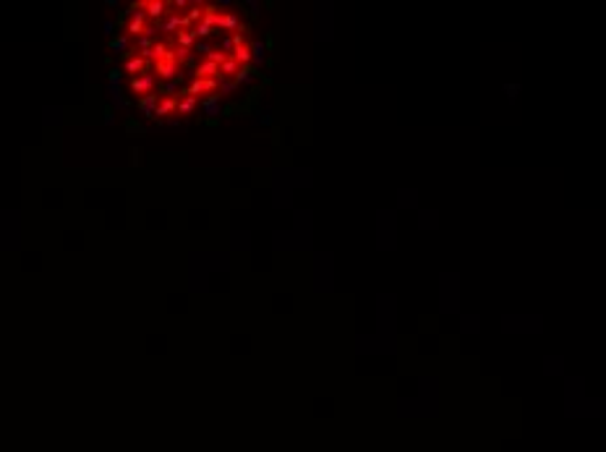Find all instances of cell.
I'll return each mask as SVG.
<instances>
[{
	"label": "cell",
	"mask_w": 606,
	"mask_h": 452,
	"mask_svg": "<svg viewBox=\"0 0 606 452\" xmlns=\"http://www.w3.org/2000/svg\"><path fill=\"white\" fill-rule=\"evenodd\" d=\"M120 84H123V71L118 65H112L108 71V86H120Z\"/></svg>",
	"instance_id": "cell-23"
},
{
	"label": "cell",
	"mask_w": 606,
	"mask_h": 452,
	"mask_svg": "<svg viewBox=\"0 0 606 452\" xmlns=\"http://www.w3.org/2000/svg\"><path fill=\"white\" fill-rule=\"evenodd\" d=\"M110 50L115 52L118 58H131V52H128V37L126 34H118V37H112L110 40Z\"/></svg>",
	"instance_id": "cell-14"
},
{
	"label": "cell",
	"mask_w": 606,
	"mask_h": 452,
	"mask_svg": "<svg viewBox=\"0 0 606 452\" xmlns=\"http://www.w3.org/2000/svg\"><path fill=\"white\" fill-rule=\"evenodd\" d=\"M217 16H219V8H217V5H204V21H207L209 26H215Z\"/></svg>",
	"instance_id": "cell-27"
},
{
	"label": "cell",
	"mask_w": 606,
	"mask_h": 452,
	"mask_svg": "<svg viewBox=\"0 0 606 452\" xmlns=\"http://www.w3.org/2000/svg\"><path fill=\"white\" fill-rule=\"evenodd\" d=\"M144 29H147V11H136L131 24H128V34L131 37H141Z\"/></svg>",
	"instance_id": "cell-13"
},
{
	"label": "cell",
	"mask_w": 606,
	"mask_h": 452,
	"mask_svg": "<svg viewBox=\"0 0 606 452\" xmlns=\"http://www.w3.org/2000/svg\"><path fill=\"white\" fill-rule=\"evenodd\" d=\"M196 105H199V97H191V94H188V97H180L175 112H178V115H191V112L196 110Z\"/></svg>",
	"instance_id": "cell-16"
},
{
	"label": "cell",
	"mask_w": 606,
	"mask_h": 452,
	"mask_svg": "<svg viewBox=\"0 0 606 452\" xmlns=\"http://www.w3.org/2000/svg\"><path fill=\"white\" fill-rule=\"evenodd\" d=\"M126 19H128V16H126L123 11H120L118 19H115V29H118V32H123V29H126Z\"/></svg>",
	"instance_id": "cell-37"
},
{
	"label": "cell",
	"mask_w": 606,
	"mask_h": 452,
	"mask_svg": "<svg viewBox=\"0 0 606 452\" xmlns=\"http://www.w3.org/2000/svg\"><path fill=\"white\" fill-rule=\"evenodd\" d=\"M175 42H178V47H188V50H194V44H196V37H194V32H180L175 34Z\"/></svg>",
	"instance_id": "cell-21"
},
{
	"label": "cell",
	"mask_w": 606,
	"mask_h": 452,
	"mask_svg": "<svg viewBox=\"0 0 606 452\" xmlns=\"http://www.w3.org/2000/svg\"><path fill=\"white\" fill-rule=\"evenodd\" d=\"M157 26H162V32H168V34H178L180 29H194L191 26V21H188L183 13H168V19H165V24L160 21Z\"/></svg>",
	"instance_id": "cell-3"
},
{
	"label": "cell",
	"mask_w": 606,
	"mask_h": 452,
	"mask_svg": "<svg viewBox=\"0 0 606 452\" xmlns=\"http://www.w3.org/2000/svg\"><path fill=\"white\" fill-rule=\"evenodd\" d=\"M215 29H225V32H238L240 29V19L236 13H219L215 21Z\"/></svg>",
	"instance_id": "cell-12"
},
{
	"label": "cell",
	"mask_w": 606,
	"mask_h": 452,
	"mask_svg": "<svg viewBox=\"0 0 606 452\" xmlns=\"http://www.w3.org/2000/svg\"><path fill=\"white\" fill-rule=\"evenodd\" d=\"M230 58L236 60L238 65H251V47H248V44H243V47H236Z\"/></svg>",
	"instance_id": "cell-17"
},
{
	"label": "cell",
	"mask_w": 606,
	"mask_h": 452,
	"mask_svg": "<svg viewBox=\"0 0 606 452\" xmlns=\"http://www.w3.org/2000/svg\"><path fill=\"white\" fill-rule=\"evenodd\" d=\"M264 44H267V52H275V34H267V40H264Z\"/></svg>",
	"instance_id": "cell-39"
},
{
	"label": "cell",
	"mask_w": 606,
	"mask_h": 452,
	"mask_svg": "<svg viewBox=\"0 0 606 452\" xmlns=\"http://www.w3.org/2000/svg\"><path fill=\"white\" fill-rule=\"evenodd\" d=\"M227 58H230V55H225V52H222V50H212L207 60H212V63H215V65H222V63H225V60H227Z\"/></svg>",
	"instance_id": "cell-30"
},
{
	"label": "cell",
	"mask_w": 606,
	"mask_h": 452,
	"mask_svg": "<svg viewBox=\"0 0 606 452\" xmlns=\"http://www.w3.org/2000/svg\"><path fill=\"white\" fill-rule=\"evenodd\" d=\"M204 16V8L201 5H191V8H188V13H186V19L191 21V26H196V21H199Z\"/></svg>",
	"instance_id": "cell-28"
},
{
	"label": "cell",
	"mask_w": 606,
	"mask_h": 452,
	"mask_svg": "<svg viewBox=\"0 0 606 452\" xmlns=\"http://www.w3.org/2000/svg\"><path fill=\"white\" fill-rule=\"evenodd\" d=\"M144 11H147L149 19H157V21H160L165 13H168V3H162V0H149V3L144 5Z\"/></svg>",
	"instance_id": "cell-15"
},
{
	"label": "cell",
	"mask_w": 606,
	"mask_h": 452,
	"mask_svg": "<svg viewBox=\"0 0 606 452\" xmlns=\"http://www.w3.org/2000/svg\"><path fill=\"white\" fill-rule=\"evenodd\" d=\"M160 100H162L160 94L152 92V94L139 97V100H136V105H139V110H141L144 118H147V120H154V110H157V105H160Z\"/></svg>",
	"instance_id": "cell-5"
},
{
	"label": "cell",
	"mask_w": 606,
	"mask_h": 452,
	"mask_svg": "<svg viewBox=\"0 0 606 452\" xmlns=\"http://www.w3.org/2000/svg\"><path fill=\"white\" fill-rule=\"evenodd\" d=\"M175 110H178V100H175V97H162L160 105H157V110H154V123H157V120H165L168 115H173Z\"/></svg>",
	"instance_id": "cell-9"
},
{
	"label": "cell",
	"mask_w": 606,
	"mask_h": 452,
	"mask_svg": "<svg viewBox=\"0 0 606 452\" xmlns=\"http://www.w3.org/2000/svg\"><path fill=\"white\" fill-rule=\"evenodd\" d=\"M272 120H275V118H272V112L267 110V112H259V118H256V123H259V126H272Z\"/></svg>",
	"instance_id": "cell-35"
},
{
	"label": "cell",
	"mask_w": 606,
	"mask_h": 452,
	"mask_svg": "<svg viewBox=\"0 0 606 452\" xmlns=\"http://www.w3.org/2000/svg\"><path fill=\"white\" fill-rule=\"evenodd\" d=\"M157 73L152 71V73H141V76H136V79H131V92L133 94H139V97H144V94H152V89L157 86Z\"/></svg>",
	"instance_id": "cell-1"
},
{
	"label": "cell",
	"mask_w": 606,
	"mask_h": 452,
	"mask_svg": "<svg viewBox=\"0 0 606 452\" xmlns=\"http://www.w3.org/2000/svg\"><path fill=\"white\" fill-rule=\"evenodd\" d=\"M170 5H173V8H188V3H186V0H173Z\"/></svg>",
	"instance_id": "cell-40"
},
{
	"label": "cell",
	"mask_w": 606,
	"mask_h": 452,
	"mask_svg": "<svg viewBox=\"0 0 606 452\" xmlns=\"http://www.w3.org/2000/svg\"><path fill=\"white\" fill-rule=\"evenodd\" d=\"M154 73H157V79H160V84H165V81H175L178 76H180V65L178 63H154Z\"/></svg>",
	"instance_id": "cell-7"
},
{
	"label": "cell",
	"mask_w": 606,
	"mask_h": 452,
	"mask_svg": "<svg viewBox=\"0 0 606 452\" xmlns=\"http://www.w3.org/2000/svg\"><path fill=\"white\" fill-rule=\"evenodd\" d=\"M136 44H139V50H152V37H147V34H141V37H136Z\"/></svg>",
	"instance_id": "cell-33"
},
{
	"label": "cell",
	"mask_w": 606,
	"mask_h": 452,
	"mask_svg": "<svg viewBox=\"0 0 606 452\" xmlns=\"http://www.w3.org/2000/svg\"><path fill=\"white\" fill-rule=\"evenodd\" d=\"M191 32H194V37H196V40H207V37L217 34V32H215V26H209V24H207V21H204V19H201L199 24H196V26L191 29Z\"/></svg>",
	"instance_id": "cell-20"
},
{
	"label": "cell",
	"mask_w": 606,
	"mask_h": 452,
	"mask_svg": "<svg viewBox=\"0 0 606 452\" xmlns=\"http://www.w3.org/2000/svg\"><path fill=\"white\" fill-rule=\"evenodd\" d=\"M248 47H251V65H254L256 71L264 68V65L269 63V58H267V44H264V40H254L251 44H248Z\"/></svg>",
	"instance_id": "cell-6"
},
{
	"label": "cell",
	"mask_w": 606,
	"mask_h": 452,
	"mask_svg": "<svg viewBox=\"0 0 606 452\" xmlns=\"http://www.w3.org/2000/svg\"><path fill=\"white\" fill-rule=\"evenodd\" d=\"M238 68H240V65L236 63V60H233V58H227L225 63L219 65V79H233V76L238 73Z\"/></svg>",
	"instance_id": "cell-19"
},
{
	"label": "cell",
	"mask_w": 606,
	"mask_h": 452,
	"mask_svg": "<svg viewBox=\"0 0 606 452\" xmlns=\"http://www.w3.org/2000/svg\"><path fill=\"white\" fill-rule=\"evenodd\" d=\"M108 97L112 102V110H128L131 108V100L123 94V89L120 86H108Z\"/></svg>",
	"instance_id": "cell-11"
},
{
	"label": "cell",
	"mask_w": 606,
	"mask_h": 452,
	"mask_svg": "<svg viewBox=\"0 0 606 452\" xmlns=\"http://www.w3.org/2000/svg\"><path fill=\"white\" fill-rule=\"evenodd\" d=\"M157 128H170V131H186V120H178V118H165V120H157Z\"/></svg>",
	"instance_id": "cell-18"
},
{
	"label": "cell",
	"mask_w": 606,
	"mask_h": 452,
	"mask_svg": "<svg viewBox=\"0 0 606 452\" xmlns=\"http://www.w3.org/2000/svg\"><path fill=\"white\" fill-rule=\"evenodd\" d=\"M256 76H261V79H264V81H267V84H269V79L264 76V73H259V71H256L254 65H240V68H238V73H236V76H233V81H236V84L240 86V84H251V81H254Z\"/></svg>",
	"instance_id": "cell-8"
},
{
	"label": "cell",
	"mask_w": 606,
	"mask_h": 452,
	"mask_svg": "<svg viewBox=\"0 0 606 452\" xmlns=\"http://www.w3.org/2000/svg\"><path fill=\"white\" fill-rule=\"evenodd\" d=\"M157 94L175 97V100H178V94H180V84H178V81H165V84H160V92H157Z\"/></svg>",
	"instance_id": "cell-22"
},
{
	"label": "cell",
	"mask_w": 606,
	"mask_h": 452,
	"mask_svg": "<svg viewBox=\"0 0 606 452\" xmlns=\"http://www.w3.org/2000/svg\"><path fill=\"white\" fill-rule=\"evenodd\" d=\"M126 131H128V133H139V136H147V128H144L139 120H133V118L126 120Z\"/></svg>",
	"instance_id": "cell-25"
},
{
	"label": "cell",
	"mask_w": 606,
	"mask_h": 452,
	"mask_svg": "<svg viewBox=\"0 0 606 452\" xmlns=\"http://www.w3.org/2000/svg\"><path fill=\"white\" fill-rule=\"evenodd\" d=\"M102 34L108 37V40H112V37H118V29H115V21H105L102 24Z\"/></svg>",
	"instance_id": "cell-31"
},
{
	"label": "cell",
	"mask_w": 606,
	"mask_h": 452,
	"mask_svg": "<svg viewBox=\"0 0 606 452\" xmlns=\"http://www.w3.org/2000/svg\"><path fill=\"white\" fill-rule=\"evenodd\" d=\"M191 76L194 79H219V65H215L212 60H201Z\"/></svg>",
	"instance_id": "cell-10"
},
{
	"label": "cell",
	"mask_w": 606,
	"mask_h": 452,
	"mask_svg": "<svg viewBox=\"0 0 606 452\" xmlns=\"http://www.w3.org/2000/svg\"><path fill=\"white\" fill-rule=\"evenodd\" d=\"M504 92H507V97H510V100H515V97H518V92H520V86H518V84H507Z\"/></svg>",
	"instance_id": "cell-36"
},
{
	"label": "cell",
	"mask_w": 606,
	"mask_h": 452,
	"mask_svg": "<svg viewBox=\"0 0 606 452\" xmlns=\"http://www.w3.org/2000/svg\"><path fill=\"white\" fill-rule=\"evenodd\" d=\"M243 5L248 8V13H251L254 19H256V16H259V13H261V3H256V0H246Z\"/></svg>",
	"instance_id": "cell-32"
},
{
	"label": "cell",
	"mask_w": 606,
	"mask_h": 452,
	"mask_svg": "<svg viewBox=\"0 0 606 452\" xmlns=\"http://www.w3.org/2000/svg\"><path fill=\"white\" fill-rule=\"evenodd\" d=\"M222 100H225V97L219 94V92H215V94H207V97H204V100H201V110H204V115H207V118H212V120H217L219 115H222V108H225V105H222Z\"/></svg>",
	"instance_id": "cell-2"
},
{
	"label": "cell",
	"mask_w": 606,
	"mask_h": 452,
	"mask_svg": "<svg viewBox=\"0 0 606 452\" xmlns=\"http://www.w3.org/2000/svg\"><path fill=\"white\" fill-rule=\"evenodd\" d=\"M102 123L105 126H115V110H112V105H108V108L102 110Z\"/></svg>",
	"instance_id": "cell-29"
},
{
	"label": "cell",
	"mask_w": 606,
	"mask_h": 452,
	"mask_svg": "<svg viewBox=\"0 0 606 452\" xmlns=\"http://www.w3.org/2000/svg\"><path fill=\"white\" fill-rule=\"evenodd\" d=\"M236 89H238V84H236L233 79H219V89H217V92L222 94V97H225V94H233Z\"/></svg>",
	"instance_id": "cell-26"
},
{
	"label": "cell",
	"mask_w": 606,
	"mask_h": 452,
	"mask_svg": "<svg viewBox=\"0 0 606 452\" xmlns=\"http://www.w3.org/2000/svg\"><path fill=\"white\" fill-rule=\"evenodd\" d=\"M168 44L165 42H154L152 44V60H157V63H160V60H165V55H168Z\"/></svg>",
	"instance_id": "cell-24"
},
{
	"label": "cell",
	"mask_w": 606,
	"mask_h": 452,
	"mask_svg": "<svg viewBox=\"0 0 606 452\" xmlns=\"http://www.w3.org/2000/svg\"><path fill=\"white\" fill-rule=\"evenodd\" d=\"M194 52H199V55H204V58H209V52H212V47L207 42H196L194 44Z\"/></svg>",
	"instance_id": "cell-34"
},
{
	"label": "cell",
	"mask_w": 606,
	"mask_h": 452,
	"mask_svg": "<svg viewBox=\"0 0 606 452\" xmlns=\"http://www.w3.org/2000/svg\"><path fill=\"white\" fill-rule=\"evenodd\" d=\"M152 71H154V65H152L149 60H144L141 55L128 58V60H126V65H123V73H133V79H136V76H141V73H152Z\"/></svg>",
	"instance_id": "cell-4"
},
{
	"label": "cell",
	"mask_w": 606,
	"mask_h": 452,
	"mask_svg": "<svg viewBox=\"0 0 606 452\" xmlns=\"http://www.w3.org/2000/svg\"><path fill=\"white\" fill-rule=\"evenodd\" d=\"M139 157H141V149L133 147V149H131V165H133V168H139V162H141Z\"/></svg>",
	"instance_id": "cell-38"
}]
</instances>
